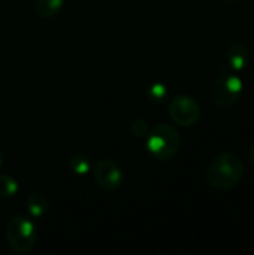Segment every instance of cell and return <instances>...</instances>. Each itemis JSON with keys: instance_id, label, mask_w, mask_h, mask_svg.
<instances>
[{"instance_id": "obj_1", "label": "cell", "mask_w": 254, "mask_h": 255, "mask_svg": "<svg viewBox=\"0 0 254 255\" xmlns=\"http://www.w3.org/2000/svg\"><path fill=\"white\" fill-rule=\"evenodd\" d=\"M244 176V161L235 152H222L216 155L208 169L207 181L217 191H229L240 184Z\"/></svg>"}, {"instance_id": "obj_2", "label": "cell", "mask_w": 254, "mask_h": 255, "mask_svg": "<svg viewBox=\"0 0 254 255\" xmlns=\"http://www.w3.org/2000/svg\"><path fill=\"white\" fill-rule=\"evenodd\" d=\"M145 145L150 155L159 161L171 160L181 146V137L177 128L171 124L162 123L153 127L145 137Z\"/></svg>"}, {"instance_id": "obj_3", "label": "cell", "mask_w": 254, "mask_h": 255, "mask_svg": "<svg viewBox=\"0 0 254 255\" xmlns=\"http://www.w3.org/2000/svg\"><path fill=\"white\" fill-rule=\"evenodd\" d=\"M6 241L18 254L30 253L37 241V232L31 220L24 215L13 217L6 227Z\"/></svg>"}, {"instance_id": "obj_4", "label": "cell", "mask_w": 254, "mask_h": 255, "mask_svg": "<svg viewBox=\"0 0 254 255\" xmlns=\"http://www.w3.org/2000/svg\"><path fill=\"white\" fill-rule=\"evenodd\" d=\"M243 94V81L234 73L219 76L211 87V99L219 108L235 106Z\"/></svg>"}, {"instance_id": "obj_5", "label": "cell", "mask_w": 254, "mask_h": 255, "mask_svg": "<svg viewBox=\"0 0 254 255\" xmlns=\"http://www.w3.org/2000/svg\"><path fill=\"white\" fill-rule=\"evenodd\" d=\"M168 112L171 120L181 127L195 126L201 118L199 103L193 97L186 94L175 96L168 105Z\"/></svg>"}, {"instance_id": "obj_6", "label": "cell", "mask_w": 254, "mask_h": 255, "mask_svg": "<svg viewBox=\"0 0 254 255\" xmlns=\"http://www.w3.org/2000/svg\"><path fill=\"white\" fill-rule=\"evenodd\" d=\"M93 178L103 191H115L123 182V172L112 160L102 158L93 167Z\"/></svg>"}, {"instance_id": "obj_7", "label": "cell", "mask_w": 254, "mask_h": 255, "mask_svg": "<svg viewBox=\"0 0 254 255\" xmlns=\"http://www.w3.org/2000/svg\"><path fill=\"white\" fill-rule=\"evenodd\" d=\"M226 66L229 70L232 72H241L249 66L250 61V49L246 43L243 42H234L229 45V48L226 49Z\"/></svg>"}, {"instance_id": "obj_8", "label": "cell", "mask_w": 254, "mask_h": 255, "mask_svg": "<svg viewBox=\"0 0 254 255\" xmlns=\"http://www.w3.org/2000/svg\"><path fill=\"white\" fill-rule=\"evenodd\" d=\"M25 205H27L28 214H30L33 218H39V217H42V215L48 211L49 200H48V197H46L43 193L34 191V193H31V194L27 197Z\"/></svg>"}, {"instance_id": "obj_9", "label": "cell", "mask_w": 254, "mask_h": 255, "mask_svg": "<svg viewBox=\"0 0 254 255\" xmlns=\"http://www.w3.org/2000/svg\"><path fill=\"white\" fill-rule=\"evenodd\" d=\"M64 0H34V13L43 19L55 16L63 7Z\"/></svg>"}, {"instance_id": "obj_10", "label": "cell", "mask_w": 254, "mask_h": 255, "mask_svg": "<svg viewBox=\"0 0 254 255\" xmlns=\"http://www.w3.org/2000/svg\"><path fill=\"white\" fill-rule=\"evenodd\" d=\"M18 193V182L7 175L0 176V197L1 199H10Z\"/></svg>"}, {"instance_id": "obj_11", "label": "cell", "mask_w": 254, "mask_h": 255, "mask_svg": "<svg viewBox=\"0 0 254 255\" xmlns=\"http://www.w3.org/2000/svg\"><path fill=\"white\" fill-rule=\"evenodd\" d=\"M166 96H168V90L160 82H156L145 90V97L151 103H162L166 99Z\"/></svg>"}, {"instance_id": "obj_12", "label": "cell", "mask_w": 254, "mask_h": 255, "mask_svg": "<svg viewBox=\"0 0 254 255\" xmlns=\"http://www.w3.org/2000/svg\"><path fill=\"white\" fill-rule=\"evenodd\" d=\"M69 169L70 172L76 173V175H85L90 172V160L85 155H73L69 160Z\"/></svg>"}, {"instance_id": "obj_13", "label": "cell", "mask_w": 254, "mask_h": 255, "mask_svg": "<svg viewBox=\"0 0 254 255\" xmlns=\"http://www.w3.org/2000/svg\"><path fill=\"white\" fill-rule=\"evenodd\" d=\"M130 131H132V134L136 136V137H147L148 133H150L148 123L144 121V120H136V121L132 123Z\"/></svg>"}, {"instance_id": "obj_14", "label": "cell", "mask_w": 254, "mask_h": 255, "mask_svg": "<svg viewBox=\"0 0 254 255\" xmlns=\"http://www.w3.org/2000/svg\"><path fill=\"white\" fill-rule=\"evenodd\" d=\"M246 158H247V163L254 167V143L247 149V155H246Z\"/></svg>"}, {"instance_id": "obj_15", "label": "cell", "mask_w": 254, "mask_h": 255, "mask_svg": "<svg viewBox=\"0 0 254 255\" xmlns=\"http://www.w3.org/2000/svg\"><path fill=\"white\" fill-rule=\"evenodd\" d=\"M3 166V154H1V151H0V167Z\"/></svg>"}, {"instance_id": "obj_16", "label": "cell", "mask_w": 254, "mask_h": 255, "mask_svg": "<svg viewBox=\"0 0 254 255\" xmlns=\"http://www.w3.org/2000/svg\"><path fill=\"white\" fill-rule=\"evenodd\" d=\"M220 1H223V3H234V1H237V0H220Z\"/></svg>"}]
</instances>
